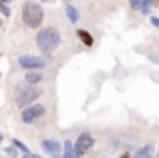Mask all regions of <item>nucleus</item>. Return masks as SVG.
I'll list each match as a JSON object with an SVG mask.
<instances>
[{
    "label": "nucleus",
    "mask_w": 159,
    "mask_h": 158,
    "mask_svg": "<svg viewBox=\"0 0 159 158\" xmlns=\"http://www.w3.org/2000/svg\"><path fill=\"white\" fill-rule=\"evenodd\" d=\"M58 45H61V35H58L57 28L47 27V28H40L39 31V35H36V47L40 49V53L52 55L58 49Z\"/></svg>",
    "instance_id": "f257e3e1"
},
{
    "label": "nucleus",
    "mask_w": 159,
    "mask_h": 158,
    "mask_svg": "<svg viewBox=\"0 0 159 158\" xmlns=\"http://www.w3.org/2000/svg\"><path fill=\"white\" fill-rule=\"evenodd\" d=\"M44 20V10L39 2L34 0H26L22 4V22L26 24L28 28H40Z\"/></svg>",
    "instance_id": "f03ea898"
},
{
    "label": "nucleus",
    "mask_w": 159,
    "mask_h": 158,
    "mask_svg": "<svg viewBox=\"0 0 159 158\" xmlns=\"http://www.w3.org/2000/svg\"><path fill=\"white\" fill-rule=\"evenodd\" d=\"M43 95V89L39 85H24L16 89V106L18 107H26L30 103H36V99Z\"/></svg>",
    "instance_id": "7ed1b4c3"
},
{
    "label": "nucleus",
    "mask_w": 159,
    "mask_h": 158,
    "mask_svg": "<svg viewBox=\"0 0 159 158\" xmlns=\"http://www.w3.org/2000/svg\"><path fill=\"white\" fill-rule=\"evenodd\" d=\"M44 106H40V103H30V106L22 107V114H20V120H22L24 124H34L36 120L44 118Z\"/></svg>",
    "instance_id": "20e7f679"
},
{
    "label": "nucleus",
    "mask_w": 159,
    "mask_h": 158,
    "mask_svg": "<svg viewBox=\"0 0 159 158\" xmlns=\"http://www.w3.org/2000/svg\"><path fill=\"white\" fill-rule=\"evenodd\" d=\"M18 65L26 71H40L43 67H47V59L43 57H34V55H22L18 59Z\"/></svg>",
    "instance_id": "39448f33"
},
{
    "label": "nucleus",
    "mask_w": 159,
    "mask_h": 158,
    "mask_svg": "<svg viewBox=\"0 0 159 158\" xmlns=\"http://www.w3.org/2000/svg\"><path fill=\"white\" fill-rule=\"evenodd\" d=\"M93 144H95V138L89 132H83V134H79V138L75 140V152L83 156L85 152H89L91 148H93Z\"/></svg>",
    "instance_id": "423d86ee"
},
{
    "label": "nucleus",
    "mask_w": 159,
    "mask_h": 158,
    "mask_svg": "<svg viewBox=\"0 0 159 158\" xmlns=\"http://www.w3.org/2000/svg\"><path fill=\"white\" fill-rule=\"evenodd\" d=\"M40 144H43L44 152L51 154V158H61L62 156V148H61V144H58L57 140H43Z\"/></svg>",
    "instance_id": "0eeeda50"
},
{
    "label": "nucleus",
    "mask_w": 159,
    "mask_h": 158,
    "mask_svg": "<svg viewBox=\"0 0 159 158\" xmlns=\"http://www.w3.org/2000/svg\"><path fill=\"white\" fill-rule=\"evenodd\" d=\"M24 79H26V83H28V85H39V83L44 79V75H43L40 71H28Z\"/></svg>",
    "instance_id": "6e6552de"
},
{
    "label": "nucleus",
    "mask_w": 159,
    "mask_h": 158,
    "mask_svg": "<svg viewBox=\"0 0 159 158\" xmlns=\"http://www.w3.org/2000/svg\"><path fill=\"white\" fill-rule=\"evenodd\" d=\"M131 158H153V146H151V144H147V146L139 148V150H137Z\"/></svg>",
    "instance_id": "1a4fd4ad"
},
{
    "label": "nucleus",
    "mask_w": 159,
    "mask_h": 158,
    "mask_svg": "<svg viewBox=\"0 0 159 158\" xmlns=\"http://www.w3.org/2000/svg\"><path fill=\"white\" fill-rule=\"evenodd\" d=\"M65 14H66V18H69L70 22H79V18H81V14H79V10H77V8H75V6H70L69 2H66Z\"/></svg>",
    "instance_id": "9d476101"
},
{
    "label": "nucleus",
    "mask_w": 159,
    "mask_h": 158,
    "mask_svg": "<svg viewBox=\"0 0 159 158\" xmlns=\"http://www.w3.org/2000/svg\"><path fill=\"white\" fill-rule=\"evenodd\" d=\"M75 156H77V152H75V142L66 140L65 146H62V156L61 158H75Z\"/></svg>",
    "instance_id": "9b49d317"
},
{
    "label": "nucleus",
    "mask_w": 159,
    "mask_h": 158,
    "mask_svg": "<svg viewBox=\"0 0 159 158\" xmlns=\"http://www.w3.org/2000/svg\"><path fill=\"white\" fill-rule=\"evenodd\" d=\"M77 35H79V39L83 41V45H85V47H93V43H95V41H93V37H91L87 31L79 28V31H77Z\"/></svg>",
    "instance_id": "f8f14e48"
},
{
    "label": "nucleus",
    "mask_w": 159,
    "mask_h": 158,
    "mask_svg": "<svg viewBox=\"0 0 159 158\" xmlns=\"http://www.w3.org/2000/svg\"><path fill=\"white\" fill-rule=\"evenodd\" d=\"M12 146H16V148H18L20 152H22V154H26V152H30V150L26 148V144H24V142H20L18 138H14V140H12Z\"/></svg>",
    "instance_id": "ddd939ff"
},
{
    "label": "nucleus",
    "mask_w": 159,
    "mask_h": 158,
    "mask_svg": "<svg viewBox=\"0 0 159 158\" xmlns=\"http://www.w3.org/2000/svg\"><path fill=\"white\" fill-rule=\"evenodd\" d=\"M151 4H153V0H141V12L149 14L151 12Z\"/></svg>",
    "instance_id": "4468645a"
},
{
    "label": "nucleus",
    "mask_w": 159,
    "mask_h": 158,
    "mask_svg": "<svg viewBox=\"0 0 159 158\" xmlns=\"http://www.w3.org/2000/svg\"><path fill=\"white\" fill-rule=\"evenodd\" d=\"M6 156H8V158H18V148H16V146L6 148Z\"/></svg>",
    "instance_id": "2eb2a0df"
},
{
    "label": "nucleus",
    "mask_w": 159,
    "mask_h": 158,
    "mask_svg": "<svg viewBox=\"0 0 159 158\" xmlns=\"http://www.w3.org/2000/svg\"><path fill=\"white\" fill-rule=\"evenodd\" d=\"M0 12H2L4 16H10V8L6 6V2H4V0H0Z\"/></svg>",
    "instance_id": "dca6fc26"
},
{
    "label": "nucleus",
    "mask_w": 159,
    "mask_h": 158,
    "mask_svg": "<svg viewBox=\"0 0 159 158\" xmlns=\"http://www.w3.org/2000/svg\"><path fill=\"white\" fill-rule=\"evenodd\" d=\"M129 4H131V8H135V10H141V0H129Z\"/></svg>",
    "instance_id": "f3484780"
},
{
    "label": "nucleus",
    "mask_w": 159,
    "mask_h": 158,
    "mask_svg": "<svg viewBox=\"0 0 159 158\" xmlns=\"http://www.w3.org/2000/svg\"><path fill=\"white\" fill-rule=\"evenodd\" d=\"M22 158H43V156H39V154H32V152H26Z\"/></svg>",
    "instance_id": "a211bd4d"
},
{
    "label": "nucleus",
    "mask_w": 159,
    "mask_h": 158,
    "mask_svg": "<svg viewBox=\"0 0 159 158\" xmlns=\"http://www.w3.org/2000/svg\"><path fill=\"white\" fill-rule=\"evenodd\" d=\"M151 24H153V27H157V28H159V18H157V16H153V18H151Z\"/></svg>",
    "instance_id": "6ab92c4d"
},
{
    "label": "nucleus",
    "mask_w": 159,
    "mask_h": 158,
    "mask_svg": "<svg viewBox=\"0 0 159 158\" xmlns=\"http://www.w3.org/2000/svg\"><path fill=\"white\" fill-rule=\"evenodd\" d=\"M121 158H131V154H129V152H125V154H121Z\"/></svg>",
    "instance_id": "aec40b11"
},
{
    "label": "nucleus",
    "mask_w": 159,
    "mask_h": 158,
    "mask_svg": "<svg viewBox=\"0 0 159 158\" xmlns=\"http://www.w3.org/2000/svg\"><path fill=\"white\" fill-rule=\"evenodd\" d=\"M2 140H4V138H2V134H0V144H2Z\"/></svg>",
    "instance_id": "412c9836"
},
{
    "label": "nucleus",
    "mask_w": 159,
    "mask_h": 158,
    "mask_svg": "<svg viewBox=\"0 0 159 158\" xmlns=\"http://www.w3.org/2000/svg\"><path fill=\"white\" fill-rule=\"evenodd\" d=\"M43 2H52V0H43Z\"/></svg>",
    "instance_id": "4be33fe9"
},
{
    "label": "nucleus",
    "mask_w": 159,
    "mask_h": 158,
    "mask_svg": "<svg viewBox=\"0 0 159 158\" xmlns=\"http://www.w3.org/2000/svg\"><path fill=\"white\" fill-rule=\"evenodd\" d=\"M75 158H81V154H77V156H75Z\"/></svg>",
    "instance_id": "5701e85b"
},
{
    "label": "nucleus",
    "mask_w": 159,
    "mask_h": 158,
    "mask_svg": "<svg viewBox=\"0 0 159 158\" xmlns=\"http://www.w3.org/2000/svg\"><path fill=\"white\" fill-rule=\"evenodd\" d=\"M4 2H12V0H4Z\"/></svg>",
    "instance_id": "b1692460"
},
{
    "label": "nucleus",
    "mask_w": 159,
    "mask_h": 158,
    "mask_svg": "<svg viewBox=\"0 0 159 158\" xmlns=\"http://www.w3.org/2000/svg\"><path fill=\"white\" fill-rule=\"evenodd\" d=\"M65 2H70V0H65Z\"/></svg>",
    "instance_id": "393cba45"
}]
</instances>
